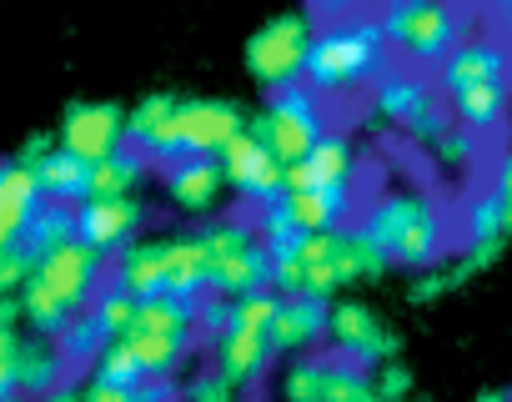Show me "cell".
I'll use <instances>...</instances> for the list:
<instances>
[{"label": "cell", "mask_w": 512, "mask_h": 402, "mask_svg": "<svg viewBox=\"0 0 512 402\" xmlns=\"http://www.w3.org/2000/svg\"><path fill=\"white\" fill-rule=\"evenodd\" d=\"M317 41L307 61V91L317 96H347L362 86H377L392 71V46L377 21V11H312Z\"/></svg>", "instance_id": "6da1fadb"}, {"label": "cell", "mask_w": 512, "mask_h": 402, "mask_svg": "<svg viewBox=\"0 0 512 402\" xmlns=\"http://www.w3.org/2000/svg\"><path fill=\"white\" fill-rule=\"evenodd\" d=\"M357 227L382 252L387 267L432 272L447 262V222L437 212V201L422 191H387V196L367 201Z\"/></svg>", "instance_id": "7a4b0ae2"}, {"label": "cell", "mask_w": 512, "mask_h": 402, "mask_svg": "<svg viewBox=\"0 0 512 402\" xmlns=\"http://www.w3.org/2000/svg\"><path fill=\"white\" fill-rule=\"evenodd\" d=\"M101 277H106V257L96 247H86L81 237L66 242V247H56V252H46L36 262V277L21 292L26 322L41 337H61V327L96 302V292L106 287Z\"/></svg>", "instance_id": "3957f363"}, {"label": "cell", "mask_w": 512, "mask_h": 402, "mask_svg": "<svg viewBox=\"0 0 512 402\" xmlns=\"http://www.w3.org/2000/svg\"><path fill=\"white\" fill-rule=\"evenodd\" d=\"M196 242H201V262H206V292H216L226 302L272 292V252L251 217H216V222L196 227Z\"/></svg>", "instance_id": "277c9868"}, {"label": "cell", "mask_w": 512, "mask_h": 402, "mask_svg": "<svg viewBox=\"0 0 512 402\" xmlns=\"http://www.w3.org/2000/svg\"><path fill=\"white\" fill-rule=\"evenodd\" d=\"M277 292H267V297H241V302H231V322H226V332L211 342V367L236 387V392H246V387H256V382H267V372L277 367Z\"/></svg>", "instance_id": "5b68a950"}, {"label": "cell", "mask_w": 512, "mask_h": 402, "mask_svg": "<svg viewBox=\"0 0 512 402\" xmlns=\"http://www.w3.org/2000/svg\"><path fill=\"white\" fill-rule=\"evenodd\" d=\"M196 302L181 297H151L136 307L131 332L121 337L126 352L141 362L146 382H176V372L191 362L196 352Z\"/></svg>", "instance_id": "8992f818"}, {"label": "cell", "mask_w": 512, "mask_h": 402, "mask_svg": "<svg viewBox=\"0 0 512 402\" xmlns=\"http://www.w3.org/2000/svg\"><path fill=\"white\" fill-rule=\"evenodd\" d=\"M392 56L407 61V71H437L467 36V16L452 6H432V0H392L377 11Z\"/></svg>", "instance_id": "52a82bcc"}, {"label": "cell", "mask_w": 512, "mask_h": 402, "mask_svg": "<svg viewBox=\"0 0 512 402\" xmlns=\"http://www.w3.org/2000/svg\"><path fill=\"white\" fill-rule=\"evenodd\" d=\"M312 41H317V21L312 11H282L272 21H262L246 41V71L256 76L267 96L302 86L307 81V61H312Z\"/></svg>", "instance_id": "ba28073f"}, {"label": "cell", "mask_w": 512, "mask_h": 402, "mask_svg": "<svg viewBox=\"0 0 512 402\" xmlns=\"http://www.w3.org/2000/svg\"><path fill=\"white\" fill-rule=\"evenodd\" d=\"M251 136H262L277 161L292 171L312 156V146L327 136V116H322V96L307 91V86H287V91H272L267 106L251 116Z\"/></svg>", "instance_id": "9c48e42d"}, {"label": "cell", "mask_w": 512, "mask_h": 402, "mask_svg": "<svg viewBox=\"0 0 512 402\" xmlns=\"http://www.w3.org/2000/svg\"><path fill=\"white\" fill-rule=\"evenodd\" d=\"M372 111H377L382 121H392L397 131H407L412 141H422V146H437L442 131L452 126L447 111H442L437 81L422 76V71H407V66H392V71L372 86Z\"/></svg>", "instance_id": "30bf717a"}, {"label": "cell", "mask_w": 512, "mask_h": 402, "mask_svg": "<svg viewBox=\"0 0 512 402\" xmlns=\"http://www.w3.org/2000/svg\"><path fill=\"white\" fill-rule=\"evenodd\" d=\"M342 287V232L297 237L287 252L272 257V292L277 297H317L327 302Z\"/></svg>", "instance_id": "8fae6325"}, {"label": "cell", "mask_w": 512, "mask_h": 402, "mask_svg": "<svg viewBox=\"0 0 512 402\" xmlns=\"http://www.w3.org/2000/svg\"><path fill=\"white\" fill-rule=\"evenodd\" d=\"M327 342H332L337 357L357 362L362 372H377L382 362L397 357V337H392V327H387L367 302H337L332 317H327Z\"/></svg>", "instance_id": "7c38bea8"}, {"label": "cell", "mask_w": 512, "mask_h": 402, "mask_svg": "<svg viewBox=\"0 0 512 402\" xmlns=\"http://www.w3.org/2000/svg\"><path fill=\"white\" fill-rule=\"evenodd\" d=\"M126 146V111L116 101H71L61 116V151L81 156L86 166L116 156Z\"/></svg>", "instance_id": "4fadbf2b"}, {"label": "cell", "mask_w": 512, "mask_h": 402, "mask_svg": "<svg viewBox=\"0 0 512 402\" xmlns=\"http://www.w3.org/2000/svg\"><path fill=\"white\" fill-rule=\"evenodd\" d=\"M221 171H226V186H231L236 196H246L251 207L287 196V166L277 161V151H272L262 136H251V131H246L241 141L226 146Z\"/></svg>", "instance_id": "5bb4252c"}, {"label": "cell", "mask_w": 512, "mask_h": 402, "mask_svg": "<svg viewBox=\"0 0 512 402\" xmlns=\"http://www.w3.org/2000/svg\"><path fill=\"white\" fill-rule=\"evenodd\" d=\"M126 146H136L151 166L181 161V96H141L126 111Z\"/></svg>", "instance_id": "9a60e30c"}, {"label": "cell", "mask_w": 512, "mask_h": 402, "mask_svg": "<svg viewBox=\"0 0 512 402\" xmlns=\"http://www.w3.org/2000/svg\"><path fill=\"white\" fill-rule=\"evenodd\" d=\"M246 131H251V121L231 101H216V96L181 101V156H211V161H221L226 146L241 141Z\"/></svg>", "instance_id": "2e32d148"}, {"label": "cell", "mask_w": 512, "mask_h": 402, "mask_svg": "<svg viewBox=\"0 0 512 402\" xmlns=\"http://www.w3.org/2000/svg\"><path fill=\"white\" fill-rule=\"evenodd\" d=\"M146 222V207L136 196H116V201H81L76 207V232L86 247H96L101 257H121L126 247H136V232Z\"/></svg>", "instance_id": "e0dca14e"}, {"label": "cell", "mask_w": 512, "mask_h": 402, "mask_svg": "<svg viewBox=\"0 0 512 402\" xmlns=\"http://www.w3.org/2000/svg\"><path fill=\"white\" fill-rule=\"evenodd\" d=\"M41 207H46V191H41L36 171L21 156L0 161V247L26 242V232L41 217Z\"/></svg>", "instance_id": "ac0fdd59"}, {"label": "cell", "mask_w": 512, "mask_h": 402, "mask_svg": "<svg viewBox=\"0 0 512 402\" xmlns=\"http://www.w3.org/2000/svg\"><path fill=\"white\" fill-rule=\"evenodd\" d=\"M282 207H287V217L302 237L342 232L347 217L357 212V186H302V191L282 196Z\"/></svg>", "instance_id": "d6986e66"}, {"label": "cell", "mask_w": 512, "mask_h": 402, "mask_svg": "<svg viewBox=\"0 0 512 402\" xmlns=\"http://www.w3.org/2000/svg\"><path fill=\"white\" fill-rule=\"evenodd\" d=\"M221 191H226V171L211 156H181V161L166 166V196L176 201L181 212H191V217L216 212Z\"/></svg>", "instance_id": "ffe728a7"}, {"label": "cell", "mask_w": 512, "mask_h": 402, "mask_svg": "<svg viewBox=\"0 0 512 402\" xmlns=\"http://www.w3.org/2000/svg\"><path fill=\"white\" fill-rule=\"evenodd\" d=\"M352 176H357V146H352V136L347 131H327L312 146V156L287 171V191H302V186H352Z\"/></svg>", "instance_id": "44dd1931"}, {"label": "cell", "mask_w": 512, "mask_h": 402, "mask_svg": "<svg viewBox=\"0 0 512 402\" xmlns=\"http://www.w3.org/2000/svg\"><path fill=\"white\" fill-rule=\"evenodd\" d=\"M347 357L337 352H307V357H292L287 372H282V402H332L337 382L347 377Z\"/></svg>", "instance_id": "7402d4cb"}, {"label": "cell", "mask_w": 512, "mask_h": 402, "mask_svg": "<svg viewBox=\"0 0 512 402\" xmlns=\"http://www.w3.org/2000/svg\"><path fill=\"white\" fill-rule=\"evenodd\" d=\"M327 317L332 307L317 297H282L277 302V352L282 357H307L322 337H327Z\"/></svg>", "instance_id": "603a6c76"}, {"label": "cell", "mask_w": 512, "mask_h": 402, "mask_svg": "<svg viewBox=\"0 0 512 402\" xmlns=\"http://www.w3.org/2000/svg\"><path fill=\"white\" fill-rule=\"evenodd\" d=\"M66 357L56 352V342H46V337H26L21 342V367H16V392L21 397H46V392H56L61 382H66Z\"/></svg>", "instance_id": "cb8c5ba5"}, {"label": "cell", "mask_w": 512, "mask_h": 402, "mask_svg": "<svg viewBox=\"0 0 512 402\" xmlns=\"http://www.w3.org/2000/svg\"><path fill=\"white\" fill-rule=\"evenodd\" d=\"M151 176V161L136 151V146H121L116 156L96 161L91 166V191L86 201H116V196H136V186Z\"/></svg>", "instance_id": "d4e9b609"}, {"label": "cell", "mask_w": 512, "mask_h": 402, "mask_svg": "<svg viewBox=\"0 0 512 402\" xmlns=\"http://www.w3.org/2000/svg\"><path fill=\"white\" fill-rule=\"evenodd\" d=\"M31 171H36V181H41L46 201H66V207H81L86 191H91V166H86L81 156L61 151V146H56L46 161H36Z\"/></svg>", "instance_id": "484cf974"}, {"label": "cell", "mask_w": 512, "mask_h": 402, "mask_svg": "<svg viewBox=\"0 0 512 402\" xmlns=\"http://www.w3.org/2000/svg\"><path fill=\"white\" fill-rule=\"evenodd\" d=\"M116 287H126L136 302H151V297H166V282H161V242H136L116 257Z\"/></svg>", "instance_id": "4316f807"}, {"label": "cell", "mask_w": 512, "mask_h": 402, "mask_svg": "<svg viewBox=\"0 0 512 402\" xmlns=\"http://www.w3.org/2000/svg\"><path fill=\"white\" fill-rule=\"evenodd\" d=\"M81 232H76V207H66V201H46L41 207V217L31 222V232H26V252L41 262L46 252H56V247H66V242H76Z\"/></svg>", "instance_id": "83f0119b"}, {"label": "cell", "mask_w": 512, "mask_h": 402, "mask_svg": "<svg viewBox=\"0 0 512 402\" xmlns=\"http://www.w3.org/2000/svg\"><path fill=\"white\" fill-rule=\"evenodd\" d=\"M111 347V337H106V327L91 317V312H81V317H71L66 327H61V337H56V352L76 367V362H101V352Z\"/></svg>", "instance_id": "f1b7e54d"}, {"label": "cell", "mask_w": 512, "mask_h": 402, "mask_svg": "<svg viewBox=\"0 0 512 402\" xmlns=\"http://www.w3.org/2000/svg\"><path fill=\"white\" fill-rule=\"evenodd\" d=\"M387 272V262H382V252L362 237V227L352 222V227H342V287L347 282H372V277H382Z\"/></svg>", "instance_id": "f546056e"}, {"label": "cell", "mask_w": 512, "mask_h": 402, "mask_svg": "<svg viewBox=\"0 0 512 402\" xmlns=\"http://www.w3.org/2000/svg\"><path fill=\"white\" fill-rule=\"evenodd\" d=\"M136 307H141V302H136V297H131L126 287L106 282V287L96 292V302H91L86 312H91V317H96V322L106 327V337H111V342H121V337L131 332V322H136Z\"/></svg>", "instance_id": "4dcf8cb0"}, {"label": "cell", "mask_w": 512, "mask_h": 402, "mask_svg": "<svg viewBox=\"0 0 512 402\" xmlns=\"http://www.w3.org/2000/svg\"><path fill=\"white\" fill-rule=\"evenodd\" d=\"M91 377H101V382H121V387H146V372H141V362L126 352V342H111V347L101 352V362H96Z\"/></svg>", "instance_id": "1f68e13d"}, {"label": "cell", "mask_w": 512, "mask_h": 402, "mask_svg": "<svg viewBox=\"0 0 512 402\" xmlns=\"http://www.w3.org/2000/svg\"><path fill=\"white\" fill-rule=\"evenodd\" d=\"M31 277H36V257L21 242L16 247H0V297H21Z\"/></svg>", "instance_id": "d6a6232c"}, {"label": "cell", "mask_w": 512, "mask_h": 402, "mask_svg": "<svg viewBox=\"0 0 512 402\" xmlns=\"http://www.w3.org/2000/svg\"><path fill=\"white\" fill-rule=\"evenodd\" d=\"M477 146H482V141H477L472 131H462V126L452 121V126L442 131V141H437L432 151H437V161H442V166H472V161H477Z\"/></svg>", "instance_id": "836d02e7"}, {"label": "cell", "mask_w": 512, "mask_h": 402, "mask_svg": "<svg viewBox=\"0 0 512 402\" xmlns=\"http://www.w3.org/2000/svg\"><path fill=\"white\" fill-rule=\"evenodd\" d=\"M467 282V272L457 267V262H442V267H432V272H422L417 282H412V302H432V297H442V292H452V287H462Z\"/></svg>", "instance_id": "e575fe53"}, {"label": "cell", "mask_w": 512, "mask_h": 402, "mask_svg": "<svg viewBox=\"0 0 512 402\" xmlns=\"http://www.w3.org/2000/svg\"><path fill=\"white\" fill-rule=\"evenodd\" d=\"M181 402H236V387H231V382H226L216 367H201V372L186 382Z\"/></svg>", "instance_id": "d590c367"}, {"label": "cell", "mask_w": 512, "mask_h": 402, "mask_svg": "<svg viewBox=\"0 0 512 402\" xmlns=\"http://www.w3.org/2000/svg\"><path fill=\"white\" fill-rule=\"evenodd\" d=\"M372 382H377L382 402H407V392H412V367L392 357V362H382V367L372 372Z\"/></svg>", "instance_id": "8d00e7d4"}, {"label": "cell", "mask_w": 512, "mask_h": 402, "mask_svg": "<svg viewBox=\"0 0 512 402\" xmlns=\"http://www.w3.org/2000/svg\"><path fill=\"white\" fill-rule=\"evenodd\" d=\"M332 402H382V392H377L372 372H362V367H347V377L337 382Z\"/></svg>", "instance_id": "74e56055"}, {"label": "cell", "mask_w": 512, "mask_h": 402, "mask_svg": "<svg viewBox=\"0 0 512 402\" xmlns=\"http://www.w3.org/2000/svg\"><path fill=\"white\" fill-rule=\"evenodd\" d=\"M21 332H0V397L16 392V367H21Z\"/></svg>", "instance_id": "f35d334b"}, {"label": "cell", "mask_w": 512, "mask_h": 402, "mask_svg": "<svg viewBox=\"0 0 512 402\" xmlns=\"http://www.w3.org/2000/svg\"><path fill=\"white\" fill-rule=\"evenodd\" d=\"M81 402H146V397H141V387H121V382L91 377V382L81 387Z\"/></svg>", "instance_id": "ab89813d"}, {"label": "cell", "mask_w": 512, "mask_h": 402, "mask_svg": "<svg viewBox=\"0 0 512 402\" xmlns=\"http://www.w3.org/2000/svg\"><path fill=\"white\" fill-rule=\"evenodd\" d=\"M492 191H497V201L507 207V222H512V151L497 161V171H492Z\"/></svg>", "instance_id": "60d3db41"}, {"label": "cell", "mask_w": 512, "mask_h": 402, "mask_svg": "<svg viewBox=\"0 0 512 402\" xmlns=\"http://www.w3.org/2000/svg\"><path fill=\"white\" fill-rule=\"evenodd\" d=\"M16 322H26L21 297H0V332H16Z\"/></svg>", "instance_id": "b9f144b4"}, {"label": "cell", "mask_w": 512, "mask_h": 402, "mask_svg": "<svg viewBox=\"0 0 512 402\" xmlns=\"http://www.w3.org/2000/svg\"><path fill=\"white\" fill-rule=\"evenodd\" d=\"M36 402H81V387H71V382H61L56 392H46V397H36Z\"/></svg>", "instance_id": "7bdbcfd3"}, {"label": "cell", "mask_w": 512, "mask_h": 402, "mask_svg": "<svg viewBox=\"0 0 512 402\" xmlns=\"http://www.w3.org/2000/svg\"><path fill=\"white\" fill-rule=\"evenodd\" d=\"M477 402H512L507 392H477Z\"/></svg>", "instance_id": "ee69618b"}, {"label": "cell", "mask_w": 512, "mask_h": 402, "mask_svg": "<svg viewBox=\"0 0 512 402\" xmlns=\"http://www.w3.org/2000/svg\"><path fill=\"white\" fill-rule=\"evenodd\" d=\"M0 402H31V397H21V392H6V397H0Z\"/></svg>", "instance_id": "f6af8a7d"}, {"label": "cell", "mask_w": 512, "mask_h": 402, "mask_svg": "<svg viewBox=\"0 0 512 402\" xmlns=\"http://www.w3.org/2000/svg\"><path fill=\"white\" fill-rule=\"evenodd\" d=\"M497 16H502V21H507V26H512V6H507V11H497Z\"/></svg>", "instance_id": "bcb514c9"}]
</instances>
